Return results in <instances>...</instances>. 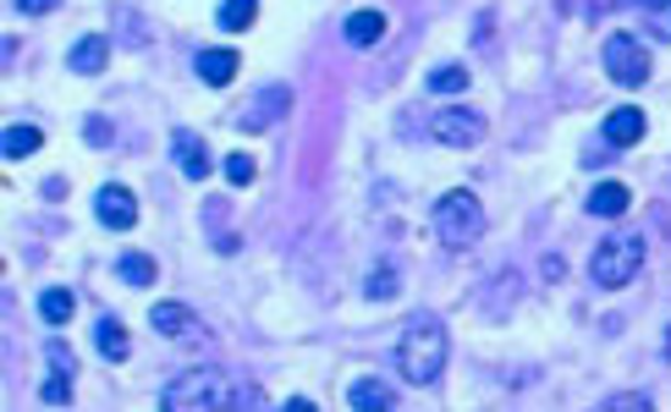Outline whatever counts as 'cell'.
I'll use <instances>...</instances> for the list:
<instances>
[{"label":"cell","instance_id":"6da1fadb","mask_svg":"<svg viewBox=\"0 0 671 412\" xmlns=\"http://www.w3.org/2000/svg\"><path fill=\"white\" fill-rule=\"evenodd\" d=\"M446 352H452V335L435 313H413L402 341H397V363H402V379L408 385H435L441 368H446Z\"/></svg>","mask_w":671,"mask_h":412},{"label":"cell","instance_id":"7a4b0ae2","mask_svg":"<svg viewBox=\"0 0 671 412\" xmlns=\"http://www.w3.org/2000/svg\"><path fill=\"white\" fill-rule=\"evenodd\" d=\"M160 407L166 412H220V407H237V396H231V379L220 368H187L182 379L166 385Z\"/></svg>","mask_w":671,"mask_h":412},{"label":"cell","instance_id":"3957f363","mask_svg":"<svg viewBox=\"0 0 671 412\" xmlns=\"http://www.w3.org/2000/svg\"><path fill=\"white\" fill-rule=\"evenodd\" d=\"M638 270H644V242H638L633 231H611V237L589 253V275H594V286H605V291H622Z\"/></svg>","mask_w":671,"mask_h":412},{"label":"cell","instance_id":"277c9868","mask_svg":"<svg viewBox=\"0 0 671 412\" xmlns=\"http://www.w3.org/2000/svg\"><path fill=\"white\" fill-rule=\"evenodd\" d=\"M435 237L446 248H474L485 237V204H479V193H468V187L446 193L435 204Z\"/></svg>","mask_w":671,"mask_h":412},{"label":"cell","instance_id":"5b68a950","mask_svg":"<svg viewBox=\"0 0 671 412\" xmlns=\"http://www.w3.org/2000/svg\"><path fill=\"white\" fill-rule=\"evenodd\" d=\"M600 67H605L611 83L638 89V83H649V45H638L633 34H611V39L600 45Z\"/></svg>","mask_w":671,"mask_h":412},{"label":"cell","instance_id":"8992f818","mask_svg":"<svg viewBox=\"0 0 671 412\" xmlns=\"http://www.w3.org/2000/svg\"><path fill=\"white\" fill-rule=\"evenodd\" d=\"M94 215H100L111 231H133V226H138V198H133L122 182H105V187L94 193Z\"/></svg>","mask_w":671,"mask_h":412},{"label":"cell","instance_id":"52a82bcc","mask_svg":"<svg viewBox=\"0 0 671 412\" xmlns=\"http://www.w3.org/2000/svg\"><path fill=\"white\" fill-rule=\"evenodd\" d=\"M435 138H441L446 149H474V144L485 138V116H479V111H441V116H435Z\"/></svg>","mask_w":671,"mask_h":412},{"label":"cell","instance_id":"ba28073f","mask_svg":"<svg viewBox=\"0 0 671 412\" xmlns=\"http://www.w3.org/2000/svg\"><path fill=\"white\" fill-rule=\"evenodd\" d=\"M171 160H177V171L193 176V182L209 176V149H204L198 133H171Z\"/></svg>","mask_w":671,"mask_h":412},{"label":"cell","instance_id":"9c48e42d","mask_svg":"<svg viewBox=\"0 0 671 412\" xmlns=\"http://www.w3.org/2000/svg\"><path fill=\"white\" fill-rule=\"evenodd\" d=\"M193 72H198L209 89H226V83L237 78V50H220V45H209V50H198V56H193Z\"/></svg>","mask_w":671,"mask_h":412},{"label":"cell","instance_id":"30bf717a","mask_svg":"<svg viewBox=\"0 0 671 412\" xmlns=\"http://www.w3.org/2000/svg\"><path fill=\"white\" fill-rule=\"evenodd\" d=\"M342 34H348V45H359V50H375L380 39H386V12H353L348 23H342Z\"/></svg>","mask_w":671,"mask_h":412},{"label":"cell","instance_id":"8fae6325","mask_svg":"<svg viewBox=\"0 0 671 412\" xmlns=\"http://www.w3.org/2000/svg\"><path fill=\"white\" fill-rule=\"evenodd\" d=\"M105 61H111V45H105L100 34H89V39H78V45L67 50V67H72L78 78H94V72H105Z\"/></svg>","mask_w":671,"mask_h":412},{"label":"cell","instance_id":"7c38bea8","mask_svg":"<svg viewBox=\"0 0 671 412\" xmlns=\"http://www.w3.org/2000/svg\"><path fill=\"white\" fill-rule=\"evenodd\" d=\"M638 138H644V111H638V105H622V111H611V116H605V144L633 149Z\"/></svg>","mask_w":671,"mask_h":412},{"label":"cell","instance_id":"4fadbf2b","mask_svg":"<svg viewBox=\"0 0 671 412\" xmlns=\"http://www.w3.org/2000/svg\"><path fill=\"white\" fill-rule=\"evenodd\" d=\"M627 204H633V193L622 182H594L589 187V215H600V220H622Z\"/></svg>","mask_w":671,"mask_h":412},{"label":"cell","instance_id":"5bb4252c","mask_svg":"<svg viewBox=\"0 0 671 412\" xmlns=\"http://www.w3.org/2000/svg\"><path fill=\"white\" fill-rule=\"evenodd\" d=\"M94 346H100V357H105V363H127V352H133L127 324H122L116 313H105V319L94 324Z\"/></svg>","mask_w":671,"mask_h":412},{"label":"cell","instance_id":"9a60e30c","mask_svg":"<svg viewBox=\"0 0 671 412\" xmlns=\"http://www.w3.org/2000/svg\"><path fill=\"white\" fill-rule=\"evenodd\" d=\"M348 407H353V412H391L397 396H391V385H380V379H353Z\"/></svg>","mask_w":671,"mask_h":412},{"label":"cell","instance_id":"2e32d148","mask_svg":"<svg viewBox=\"0 0 671 412\" xmlns=\"http://www.w3.org/2000/svg\"><path fill=\"white\" fill-rule=\"evenodd\" d=\"M215 23H220L226 34H248V28L259 23V0H220Z\"/></svg>","mask_w":671,"mask_h":412},{"label":"cell","instance_id":"e0dca14e","mask_svg":"<svg viewBox=\"0 0 671 412\" xmlns=\"http://www.w3.org/2000/svg\"><path fill=\"white\" fill-rule=\"evenodd\" d=\"M39 144H45V133H39V127H29V122H18V127L0 133V149H7V160H29Z\"/></svg>","mask_w":671,"mask_h":412},{"label":"cell","instance_id":"ac0fdd59","mask_svg":"<svg viewBox=\"0 0 671 412\" xmlns=\"http://www.w3.org/2000/svg\"><path fill=\"white\" fill-rule=\"evenodd\" d=\"M281 111H286V89H270V94H259V100L242 111V127H248V133H259V127H264V122H275Z\"/></svg>","mask_w":671,"mask_h":412},{"label":"cell","instance_id":"d6986e66","mask_svg":"<svg viewBox=\"0 0 671 412\" xmlns=\"http://www.w3.org/2000/svg\"><path fill=\"white\" fill-rule=\"evenodd\" d=\"M638 7H644V34L671 45V0H638Z\"/></svg>","mask_w":671,"mask_h":412},{"label":"cell","instance_id":"ffe728a7","mask_svg":"<svg viewBox=\"0 0 671 412\" xmlns=\"http://www.w3.org/2000/svg\"><path fill=\"white\" fill-rule=\"evenodd\" d=\"M397 291H402V270H397V264H375L369 281H364V297L386 302V297H397Z\"/></svg>","mask_w":671,"mask_h":412},{"label":"cell","instance_id":"44dd1931","mask_svg":"<svg viewBox=\"0 0 671 412\" xmlns=\"http://www.w3.org/2000/svg\"><path fill=\"white\" fill-rule=\"evenodd\" d=\"M72 308H78V297H72L67 286L39 291V313H45V324H67V319H72Z\"/></svg>","mask_w":671,"mask_h":412},{"label":"cell","instance_id":"7402d4cb","mask_svg":"<svg viewBox=\"0 0 671 412\" xmlns=\"http://www.w3.org/2000/svg\"><path fill=\"white\" fill-rule=\"evenodd\" d=\"M149 319H155V330H160V335H182V330H193V313H187L182 302H155V308H149Z\"/></svg>","mask_w":671,"mask_h":412},{"label":"cell","instance_id":"603a6c76","mask_svg":"<svg viewBox=\"0 0 671 412\" xmlns=\"http://www.w3.org/2000/svg\"><path fill=\"white\" fill-rule=\"evenodd\" d=\"M116 264H122V281L127 286H155V259L149 253H122Z\"/></svg>","mask_w":671,"mask_h":412},{"label":"cell","instance_id":"cb8c5ba5","mask_svg":"<svg viewBox=\"0 0 671 412\" xmlns=\"http://www.w3.org/2000/svg\"><path fill=\"white\" fill-rule=\"evenodd\" d=\"M463 89H468V72H463L457 61H452V67H435V72H430V94H463Z\"/></svg>","mask_w":671,"mask_h":412},{"label":"cell","instance_id":"d4e9b609","mask_svg":"<svg viewBox=\"0 0 671 412\" xmlns=\"http://www.w3.org/2000/svg\"><path fill=\"white\" fill-rule=\"evenodd\" d=\"M39 401H45V407H67V401H72V374H67V368H56V374L45 379Z\"/></svg>","mask_w":671,"mask_h":412},{"label":"cell","instance_id":"484cf974","mask_svg":"<svg viewBox=\"0 0 671 412\" xmlns=\"http://www.w3.org/2000/svg\"><path fill=\"white\" fill-rule=\"evenodd\" d=\"M253 171H259V165H253V154H226V182H231V187H248V182H253Z\"/></svg>","mask_w":671,"mask_h":412},{"label":"cell","instance_id":"4316f807","mask_svg":"<svg viewBox=\"0 0 671 412\" xmlns=\"http://www.w3.org/2000/svg\"><path fill=\"white\" fill-rule=\"evenodd\" d=\"M83 138H89L94 149H111V138H116V133H111V122H105V116H89V122H83Z\"/></svg>","mask_w":671,"mask_h":412},{"label":"cell","instance_id":"83f0119b","mask_svg":"<svg viewBox=\"0 0 671 412\" xmlns=\"http://www.w3.org/2000/svg\"><path fill=\"white\" fill-rule=\"evenodd\" d=\"M622 407H633V412H649L655 401H649V396H638V390H627V396H611V401H605V412H622Z\"/></svg>","mask_w":671,"mask_h":412},{"label":"cell","instance_id":"f1b7e54d","mask_svg":"<svg viewBox=\"0 0 671 412\" xmlns=\"http://www.w3.org/2000/svg\"><path fill=\"white\" fill-rule=\"evenodd\" d=\"M56 7H61V0H18L23 18H45V12H56Z\"/></svg>","mask_w":671,"mask_h":412},{"label":"cell","instance_id":"f546056e","mask_svg":"<svg viewBox=\"0 0 671 412\" xmlns=\"http://www.w3.org/2000/svg\"><path fill=\"white\" fill-rule=\"evenodd\" d=\"M616 7H633V0H589V12H594V18H605V12H616Z\"/></svg>","mask_w":671,"mask_h":412}]
</instances>
